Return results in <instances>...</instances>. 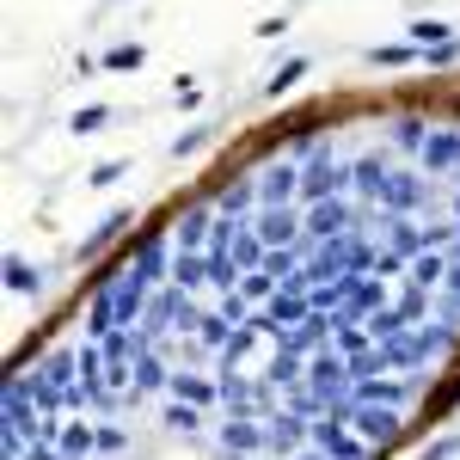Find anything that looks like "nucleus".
Wrapping results in <instances>:
<instances>
[{"instance_id":"obj_7","label":"nucleus","mask_w":460,"mask_h":460,"mask_svg":"<svg viewBox=\"0 0 460 460\" xmlns=\"http://www.w3.org/2000/svg\"><path fill=\"white\" fill-rule=\"evenodd\" d=\"M221 448L227 455H270V429H258V418H221Z\"/></svg>"},{"instance_id":"obj_26","label":"nucleus","mask_w":460,"mask_h":460,"mask_svg":"<svg viewBox=\"0 0 460 460\" xmlns=\"http://www.w3.org/2000/svg\"><path fill=\"white\" fill-rule=\"evenodd\" d=\"M123 448H129V436H123V429H99V455H123Z\"/></svg>"},{"instance_id":"obj_18","label":"nucleus","mask_w":460,"mask_h":460,"mask_svg":"<svg viewBox=\"0 0 460 460\" xmlns=\"http://www.w3.org/2000/svg\"><path fill=\"white\" fill-rule=\"evenodd\" d=\"M429 136H436V129H429L424 117H399V123H393V142L399 147H429Z\"/></svg>"},{"instance_id":"obj_21","label":"nucleus","mask_w":460,"mask_h":460,"mask_svg":"<svg viewBox=\"0 0 460 460\" xmlns=\"http://www.w3.org/2000/svg\"><path fill=\"white\" fill-rule=\"evenodd\" d=\"M160 381H166V368H160V356L147 350L142 362H136V393H154V387H160Z\"/></svg>"},{"instance_id":"obj_10","label":"nucleus","mask_w":460,"mask_h":460,"mask_svg":"<svg viewBox=\"0 0 460 460\" xmlns=\"http://www.w3.org/2000/svg\"><path fill=\"white\" fill-rule=\"evenodd\" d=\"M93 448H99V429H86L80 418H68L62 436H56V455H62V460H86Z\"/></svg>"},{"instance_id":"obj_15","label":"nucleus","mask_w":460,"mask_h":460,"mask_svg":"<svg viewBox=\"0 0 460 460\" xmlns=\"http://www.w3.org/2000/svg\"><path fill=\"white\" fill-rule=\"evenodd\" d=\"M172 393L184 399V405H221V387H209V381H197V375H172Z\"/></svg>"},{"instance_id":"obj_28","label":"nucleus","mask_w":460,"mask_h":460,"mask_svg":"<svg viewBox=\"0 0 460 460\" xmlns=\"http://www.w3.org/2000/svg\"><path fill=\"white\" fill-rule=\"evenodd\" d=\"M117 178H123V160H105V166H99V172H93V184H99V190H105V184H117Z\"/></svg>"},{"instance_id":"obj_3","label":"nucleus","mask_w":460,"mask_h":460,"mask_svg":"<svg viewBox=\"0 0 460 460\" xmlns=\"http://www.w3.org/2000/svg\"><path fill=\"white\" fill-rule=\"evenodd\" d=\"M252 234L264 240L270 252H288V246H301V234H307V221L288 209V203H264V209L252 215Z\"/></svg>"},{"instance_id":"obj_6","label":"nucleus","mask_w":460,"mask_h":460,"mask_svg":"<svg viewBox=\"0 0 460 460\" xmlns=\"http://www.w3.org/2000/svg\"><path fill=\"white\" fill-rule=\"evenodd\" d=\"M381 209L393 215H405V209H424V178L418 172H405V166H393L387 178H381V197H375Z\"/></svg>"},{"instance_id":"obj_14","label":"nucleus","mask_w":460,"mask_h":460,"mask_svg":"<svg viewBox=\"0 0 460 460\" xmlns=\"http://www.w3.org/2000/svg\"><path fill=\"white\" fill-rule=\"evenodd\" d=\"M405 283H418V288H448V258H436V252H424V258H411V277Z\"/></svg>"},{"instance_id":"obj_19","label":"nucleus","mask_w":460,"mask_h":460,"mask_svg":"<svg viewBox=\"0 0 460 460\" xmlns=\"http://www.w3.org/2000/svg\"><path fill=\"white\" fill-rule=\"evenodd\" d=\"M142 56H147L142 43H123V49H111L99 68H105V74H129V68H142Z\"/></svg>"},{"instance_id":"obj_17","label":"nucleus","mask_w":460,"mask_h":460,"mask_svg":"<svg viewBox=\"0 0 460 460\" xmlns=\"http://www.w3.org/2000/svg\"><path fill=\"white\" fill-rule=\"evenodd\" d=\"M307 68H314V62H307V56H288L283 68H277V80H270V86H264V93H270V99H283L288 86H301V80H307Z\"/></svg>"},{"instance_id":"obj_22","label":"nucleus","mask_w":460,"mask_h":460,"mask_svg":"<svg viewBox=\"0 0 460 460\" xmlns=\"http://www.w3.org/2000/svg\"><path fill=\"white\" fill-rule=\"evenodd\" d=\"M6 288H13V295H19V288L31 295V288H37V270L25 264V258H6Z\"/></svg>"},{"instance_id":"obj_29","label":"nucleus","mask_w":460,"mask_h":460,"mask_svg":"<svg viewBox=\"0 0 460 460\" xmlns=\"http://www.w3.org/2000/svg\"><path fill=\"white\" fill-rule=\"evenodd\" d=\"M295 460H332V455H295Z\"/></svg>"},{"instance_id":"obj_27","label":"nucleus","mask_w":460,"mask_h":460,"mask_svg":"<svg viewBox=\"0 0 460 460\" xmlns=\"http://www.w3.org/2000/svg\"><path fill=\"white\" fill-rule=\"evenodd\" d=\"M455 455H460V436H442V442L424 448V460H455Z\"/></svg>"},{"instance_id":"obj_24","label":"nucleus","mask_w":460,"mask_h":460,"mask_svg":"<svg viewBox=\"0 0 460 460\" xmlns=\"http://www.w3.org/2000/svg\"><path fill=\"white\" fill-rule=\"evenodd\" d=\"M105 123H111V111H105V105L74 111V136H93V129H105Z\"/></svg>"},{"instance_id":"obj_9","label":"nucleus","mask_w":460,"mask_h":460,"mask_svg":"<svg viewBox=\"0 0 460 460\" xmlns=\"http://www.w3.org/2000/svg\"><path fill=\"white\" fill-rule=\"evenodd\" d=\"M424 172H436V178L460 172V129H436V136H429V147H424Z\"/></svg>"},{"instance_id":"obj_11","label":"nucleus","mask_w":460,"mask_h":460,"mask_svg":"<svg viewBox=\"0 0 460 460\" xmlns=\"http://www.w3.org/2000/svg\"><path fill=\"white\" fill-rule=\"evenodd\" d=\"M350 399H356V405H399V399H405V381H393V375H375V381H356Z\"/></svg>"},{"instance_id":"obj_5","label":"nucleus","mask_w":460,"mask_h":460,"mask_svg":"<svg viewBox=\"0 0 460 460\" xmlns=\"http://www.w3.org/2000/svg\"><path fill=\"white\" fill-rule=\"evenodd\" d=\"M344 234H356V209L344 197H325L307 209V240H344Z\"/></svg>"},{"instance_id":"obj_1","label":"nucleus","mask_w":460,"mask_h":460,"mask_svg":"<svg viewBox=\"0 0 460 460\" xmlns=\"http://www.w3.org/2000/svg\"><path fill=\"white\" fill-rule=\"evenodd\" d=\"M197 325H203V314L190 307V288L166 283V288L147 295V314H142V338L147 344H160L166 332H197Z\"/></svg>"},{"instance_id":"obj_30","label":"nucleus","mask_w":460,"mask_h":460,"mask_svg":"<svg viewBox=\"0 0 460 460\" xmlns=\"http://www.w3.org/2000/svg\"><path fill=\"white\" fill-rule=\"evenodd\" d=\"M455 221H460V190H455Z\"/></svg>"},{"instance_id":"obj_2","label":"nucleus","mask_w":460,"mask_h":460,"mask_svg":"<svg viewBox=\"0 0 460 460\" xmlns=\"http://www.w3.org/2000/svg\"><path fill=\"white\" fill-rule=\"evenodd\" d=\"M332 418H338V424H350L356 436H362V442L375 448V455H381L393 436H399V418H387V405H356V399H344V405H338Z\"/></svg>"},{"instance_id":"obj_16","label":"nucleus","mask_w":460,"mask_h":460,"mask_svg":"<svg viewBox=\"0 0 460 460\" xmlns=\"http://www.w3.org/2000/svg\"><path fill=\"white\" fill-rule=\"evenodd\" d=\"M368 62L375 68H399V62H418L424 68V49L418 43H381V49H368Z\"/></svg>"},{"instance_id":"obj_23","label":"nucleus","mask_w":460,"mask_h":460,"mask_svg":"<svg viewBox=\"0 0 460 460\" xmlns=\"http://www.w3.org/2000/svg\"><path fill=\"white\" fill-rule=\"evenodd\" d=\"M240 295H246V301H258V295H277V277H270V270H246V277H240Z\"/></svg>"},{"instance_id":"obj_25","label":"nucleus","mask_w":460,"mask_h":460,"mask_svg":"<svg viewBox=\"0 0 460 460\" xmlns=\"http://www.w3.org/2000/svg\"><path fill=\"white\" fill-rule=\"evenodd\" d=\"M166 424H172V429H184V436H197V429H203V418H197V405H178V399H172Z\"/></svg>"},{"instance_id":"obj_13","label":"nucleus","mask_w":460,"mask_h":460,"mask_svg":"<svg viewBox=\"0 0 460 460\" xmlns=\"http://www.w3.org/2000/svg\"><path fill=\"white\" fill-rule=\"evenodd\" d=\"M172 283L178 288L209 283V252H172Z\"/></svg>"},{"instance_id":"obj_12","label":"nucleus","mask_w":460,"mask_h":460,"mask_svg":"<svg viewBox=\"0 0 460 460\" xmlns=\"http://www.w3.org/2000/svg\"><path fill=\"white\" fill-rule=\"evenodd\" d=\"M393 166L381 160V154H362V160H350V184L362 190V197H381V178H387Z\"/></svg>"},{"instance_id":"obj_8","label":"nucleus","mask_w":460,"mask_h":460,"mask_svg":"<svg viewBox=\"0 0 460 460\" xmlns=\"http://www.w3.org/2000/svg\"><path fill=\"white\" fill-rule=\"evenodd\" d=\"M288 197H301V166H295V160L264 166V172H258V203H288Z\"/></svg>"},{"instance_id":"obj_4","label":"nucleus","mask_w":460,"mask_h":460,"mask_svg":"<svg viewBox=\"0 0 460 460\" xmlns=\"http://www.w3.org/2000/svg\"><path fill=\"white\" fill-rule=\"evenodd\" d=\"M350 190V166H332L325 154H314L307 166H301V197L307 203H325V197H344Z\"/></svg>"},{"instance_id":"obj_20","label":"nucleus","mask_w":460,"mask_h":460,"mask_svg":"<svg viewBox=\"0 0 460 460\" xmlns=\"http://www.w3.org/2000/svg\"><path fill=\"white\" fill-rule=\"evenodd\" d=\"M411 43H455L448 19H411Z\"/></svg>"}]
</instances>
